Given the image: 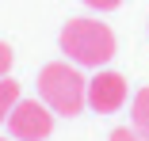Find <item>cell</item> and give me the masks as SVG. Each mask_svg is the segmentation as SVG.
Here are the masks:
<instances>
[{"instance_id": "1", "label": "cell", "mask_w": 149, "mask_h": 141, "mask_svg": "<svg viewBox=\"0 0 149 141\" xmlns=\"http://www.w3.org/2000/svg\"><path fill=\"white\" fill-rule=\"evenodd\" d=\"M57 42H61V53H65L73 65H80V69H103L115 57V50H118L115 31H111L107 23L92 19V15L69 19L61 27V38H57Z\"/></svg>"}, {"instance_id": "2", "label": "cell", "mask_w": 149, "mask_h": 141, "mask_svg": "<svg viewBox=\"0 0 149 141\" xmlns=\"http://www.w3.org/2000/svg\"><path fill=\"white\" fill-rule=\"evenodd\" d=\"M38 99L61 118H77L88 107V80L73 61H50L38 69Z\"/></svg>"}, {"instance_id": "3", "label": "cell", "mask_w": 149, "mask_h": 141, "mask_svg": "<svg viewBox=\"0 0 149 141\" xmlns=\"http://www.w3.org/2000/svg\"><path fill=\"white\" fill-rule=\"evenodd\" d=\"M54 118L57 115H54L42 99H19L4 126H8V133L15 141H46L54 133Z\"/></svg>"}, {"instance_id": "4", "label": "cell", "mask_w": 149, "mask_h": 141, "mask_svg": "<svg viewBox=\"0 0 149 141\" xmlns=\"http://www.w3.org/2000/svg\"><path fill=\"white\" fill-rule=\"evenodd\" d=\"M130 95V84L123 73H111V69H96V76L88 80V107L96 115H115L118 107L126 103Z\"/></svg>"}, {"instance_id": "5", "label": "cell", "mask_w": 149, "mask_h": 141, "mask_svg": "<svg viewBox=\"0 0 149 141\" xmlns=\"http://www.w3.org/2000/svg\"><path fill=\"white\" fill-rule=\"evenodd\" d=\"M23 99V88H19V80H12V73L8 76H0V126L8 122V115L15 111V103Z\"/></svg>"}, {"instance_id": "6", "label": "cell", "mask_w": 149, "mask_h": 141, "mask_svg": "<svg viewBox=\"0 0 149 141\" xmlns=\"http://www.w3.org/2000/svg\"><path fill=\"white\" fill-rule=\"evenodd\" d=\"M130 126H134L141 137H149V84L138 88V95H134V103H130Z\"/></svg>"}, {"instance_id": "7", "label": "cell", "mask_w": 149, "mask_h": 141, "mask_svg": "<svg viewBox=\"0 0 149 141\" xmlns=\"http://www.w3.org/2000/svg\"><path fill=\"white\" fill-rule=\"evenodd\" d=\"M111 141H149V137H141L134 126H118V130H111Z\"/></svg>"}, {"instance_id": "8", "label": "cell", "mask_w": 149, "mask_h": 141, "mask_svg": "<svg viewBox=\"0 0 149 141\" xmlns=\"http://www.w3.org/2000/svg\"><path fill=\"white\" fill-rule=\"evenodd\" d=\"M12 61H15L12 46H8V42H0V76H8V73H12Z\"/></svg>"}, {"instance_id": "9", "label": "cell", "mask_w": 149, "mask_h": 141, "mask_svg": "<svg viewBox=\"0 0 149 141\" xmlns=\"http://www.w3.org/2000/svg\"><path fill=\"white\" fill-rule=\"evenodd\" d=\"M84 4L92 8V12H115L118 4H123V0H84Z\"/></svg>"}, {"instance_id": "10", "label": "cell", "mask_w": 149, "mask_h": 141, "mask_svg": "<svg viewBox=\"0 0 149 141\" xmlns=\"http://www.w3.org/2000/svg\"><path fill=\"white\" fill-rule=\"evenodd\" d=\"M0 141H8V137H0Z\"/></svg>"}]
</instances>
